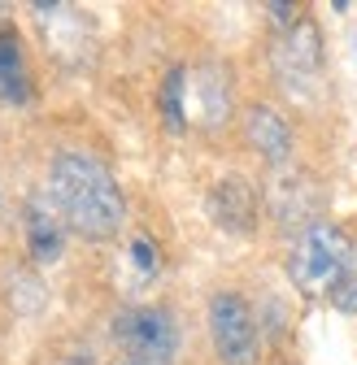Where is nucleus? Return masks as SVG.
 Returning <instances> with one entry per match:
<instances>
[{
  "label": "nucleus",
  "instance_id": "15",
  "mask_svg": "<svg viewBox=\"0 0 357 365\" xmlns=\"http://www.w3.org/2000/svg\"><path fill=\"white\" fill-rule=\"evenodd\" d=\"M114 365H161V361H144V356H122V361H114Z\"/></svg>",
  "mask_w": 357,
  "mask_h": 365
},
{
  "label": "nucleus",
  "instance_id": "12",
  "mask_svg": "<svg viewBox=\"0 0 357 365\" xmlns=\"http://www.w3.org/2000/svg\"><path fill=\"white\" fill-rule=\"evenodd\" d=\"M161 118H166V126L174 135L188 126V70L183 66H174L161 78Z\"/></svg>",
  "mask_w": 357,
  "mask_h": 365
},
{
  "label": "nucleus",
  "instance_id": "10",
  "mask_svg": "<svg viewBox=\"0 0 357 365\" xmlns=\"http://www.w3.org/2000/svg\"><path fill=\"white\" fill-rule=\"evenodd\" d=\"M66 248V222L57 209H49L44 200H31L26 205V252L31 261L39 265H53Z\"/></svg>",
  "mask_w": 357,
  "mask_h": 365
},
{
  "label": "nucleus",
  "instance_id": "6",
  "mask_svg": "<svg viewBox=\"0 0 357 365\" xmlns=\"http://www.w3.org/2000/svg\"><path fill=\"white\" fill-rule=\"evenodd\" d=\"M188 118H196V126L213 130L231 118V74L227 66L218 61H205L188 74Z\"/></svg>",
  "mask_w": 357,
  "mask_h": 365
},
{
  "label": "nucleus",
  "instance_id": "4",
  "mask_svg": "<svg viewBox=\"0 0 357 365\" xmlns=\"http://www.w3.org/2000/svg\"><path fill=\"white\" fill-rule=\"evenodd\" d=\"M114 339L126 348V356H144V361H170L174 348H178V327L170 309H157V304H136V309H122L114 317Z\"/></svg>",
  "mask_w": 357,
  "mask_h": 365
},
{
  "label": "nucleus",
  "instance_id": "11",
  "mask_svg": "<svg viewBox=\"0 0 357 365\" xmlns=\"http://www.w3.org/2000/svg\"><path fill=\"white\" fill-rule=\"evenodd\" d=\"M0 96L22 105L31 96V83H26V61H22V43L18 31L0 22Z\"/></svg>",
  "mask_w": 357,
  "mask_h": 365
},
{
  "label": "nucleus",
  "instance_id": "13",
  "mask_svg": "<svg viewBox=\"0 0 357 365\" xmlns=\"http://www.w3.org/2000/svg\"><path fill=\"white\" fill-rule=\"evenodd\" d=\"M131 261H136L144 274H153L161 261H157V248H153V240L149 235H136V240H131Z\"/></svg>",
  "mask_w": 357,
  "mask_h": 365
},
{
  "label": "nucleus",
  "instance_id": "2",
  "mask_svg": "<svg viewBox=\"0 0 357 365\" xmlns=\"http://www.w3.org/2000/svg\"><path fill=\"white\" fill-rule=\"evenodd\" d=\"M288 274L305 296H323L340 292L353 274V244L336 222H309L305 235L296 240L288 257Z\"/></svg>",
  "mask_w": 357,
  "mask_h": 365
},
{
  "label": "nucleus",
  "instance_id": "5",
  "mask_svg": "<svg viewBox=\"0 0 357 365\" xmlns=\"http://www.w3.org/2000/svg\"><path fill=\"white\" fill-rule=\"evenodd\" d=\"M271 61H275L279 83L292 91V96H301L309 83H318V70H323V35H318V26L309 18H301L292 31L279 35Z\"/></svg>",
  "mask_w": 357,
  "mask_h": 365
},
{
  "label": "nucleus",
  "instance_id": "9",
  "mask_svg": "<svg viewBox=\"0 0 357 365\" xmlns=\"http://www.w3.org/2000/svg\"><path fill=\"white\" fill-rule=\"evenodd\" d=\"M244 140L271 165H288V157H292V126L271 105H253L244 113Z\"/></svg>",
  "mask_w": 357,
  "mask_h": 365
},
{
  "label": "nucleus",
  "instance_id": "7",
  "mask_svg": "<svg viewBox=\"0 0 357 365\" xmlns=\"http://www.w3.org/2000/svg\"><path fill=\"white\" fill-rule=\"evenodd\" d=\"M44 39H49V48L61 57V61H83L87 53L83 48H92V35H87V18L70 5H31Z\"/></svg>",
  "mask_w": 357,
  "mask_h": 365
},
{
  "label": "nucleus",
  "instance_id": "1",
  "mask_svg": "<svg viewBox=\"0 0 357 365\" xmlns=\"http://www.w3.org/2000/svg\"><path fill=\"white\" fill-rule=\"evenodd\" d=\"M49 200L61 213V222L83 240L118 235V226L126 217V200L109 165L96 161L92 153H74V148L57 153L49 165Z\"/></svg>",
  "mask_w": 357,
  "mask_h": 365
},
{
  "label": "nucleus",
  "instance_id": "3",
  "mask_svg": "<svg viewBox=\"0 0 357 365\" xmlns=\"http://www.w3.org/2000/svg\"><path fill=\"white\" fill-rule=\"evenodd\" d=\"M209 339L222 365H257L261 335L257 317L240 292H213L209 300Z\"/></svg>",
  "mask_w": 357,
  "mask_h": 365
},
{
  "label": "nucleus",
  "instance_id": "14",
  "mask_svg": "<svg viewBox=\"0 0 357 365\" xmlns=\"http://www.w3.org/2000/svg\"><path fill=\"white\" fill-rule=\"evenodd\" d=\"M331 300H336V309H340V313H357V279H348Z\"/></svg>",
  "mask_w": 357,
  "mask_h": 365
},
{
  "label": "nucleus",
  "instance_id": "8",
  "mask_svg": "<svg viewBox=\"0 0 357 365\" xmlns=\"http://www.w3.org/2000/svg\"><path fill=\"white\" fill-rule=\"evenodd\" d=\"M209 213H213V222L222 226V231H236V235L253 231V222H257V192H253V182L240 178V174L213 182Z\"/></svg>",
  "mask_w": 357,
  "mask_h": 365
},
{
  "label": "nucleus",
  "instance_id": "16",
  "mask_svg": "<svg viewBox=\"0 0 357 365\" xmlns=\"http://www.w3.org/2000/svg\"><path fill=\"white\" fill-rule=\"evenodd\" d=\"M57 365H92L87 356H66V361H57Z\"/></svg>",
  "mask_w": 357,
  "mask_h": 365
}]
</instances>
